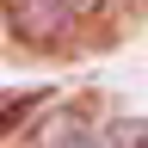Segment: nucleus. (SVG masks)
Masks as SVG:
<instances>
[{
    "mask_svg": "<svg viewBox=\"0 0 148 148\" xmlns=\"http://www.w3.org/2000/svg\"><path fill=\"white\" fill-rule=\"evenodd\" d=\"M99 148H148V117H136V123H111L105 136H99Z\"/></svg>",
    "mask_w": 148,
    "mask_h": 148,
    "instance_id": "1",
    "label": "nucleus"
},
{
    "mask_svg": "<svg viewBox=\"0 0 148 148\" xmlns=\"http://www.w3.org/2000/svg\"><path fill=\"white\" fill-rule=\"evenodd\" d=\"M56 6H62V12H80V18H86V12H99L105 0H56Z\"/></svg>",
    "mask_w": 148,
    "mask_h": 148,
    "instance_id": "2",
    "label": "nucleus"
}]
</instances>
